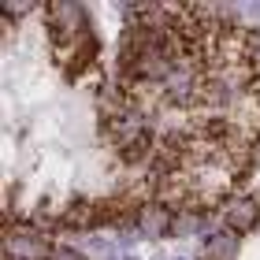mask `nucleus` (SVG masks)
Returning <instances> with one entry per match:
<instances>
[{"mask_svg": "<svg viewBox=\"0 0 260 260\" xmlns=\"http://www.w3.org/2000/svg\"><path fill=\"white\" fill-rule=\"evenodd\" d=\"M253 216H256V205H253L249 197H238V201H234V205L227 208V219L234 223V227H245V223H249Z\"/></svg>", "mask_w": 260, "mask_h": 260, "instance_id": "obj_1", "label": "nucleus"}, {"mask_svg": "<svg viewBox=\"0 0 260 260\" xmlns=\"http://www.w3.org/2000/svg\"><path fill=\"white\" fill-rule=\"evenodd\" d=\"M141 223H145V231H149V234H160V231H168V227H171V212L152 205V208H145Z\"/></svg>", "mask_w": 260, "mask_h": 260, "instance_id": "obj_2", "label": "nucleus"}, {"mask_svg": "<svg viewBox=\"0 0 260 260\" xmlns=\"http://www.w3.org/2000/svg\"><path fill=\"white\" fill-rule=\"evenodd\" d=\"M52 260H78V256H75V253H56Z\"/></svg>", "mask_w": 260, "mask_h": 260, "instance_id": "obj_3", "label": "nucleus"}]
</instances>
